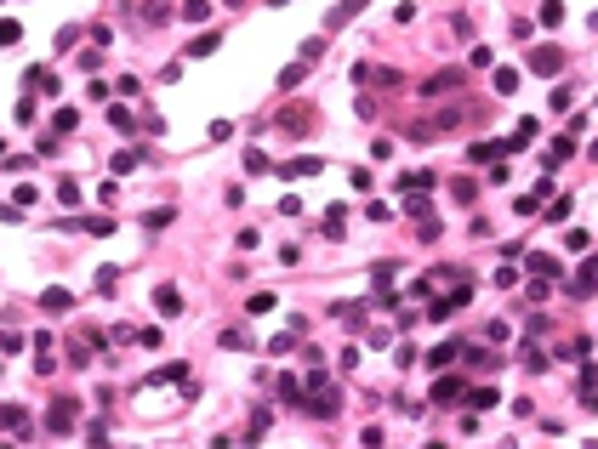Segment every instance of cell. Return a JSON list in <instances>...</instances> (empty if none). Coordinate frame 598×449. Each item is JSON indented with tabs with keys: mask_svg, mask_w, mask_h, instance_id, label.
<instances>
[{
	"mask_svg": "<svg viewBox=\"0 0 598 449\" xmlns=\"http://www.w3.org/2000/svg\"><path fill=\"white\" fill-rule=\"evenodd\" d=\"M74 421H80V398H52V410H46V432L69 438V432H74Z\"/></svg>",
	"mask_w": 598,
	"mask_h": 449,
	"instance_id": "1",
	"label": "cell"
},
{
	"mask_svg": "<svg viewBox=\"0 0 598 449\" xmlns=\"http://www.w3.org/2000/svg\"><path fill=\"white\" fill-rule=\"evenodd\" d=\"M319 171H325L319 154H296V159H279V165H274L279 183H303V176H319Z\"/></svg>",
	"mask_w": 598,
	"mask_h": 449,
	"instance_id": "2",
	"label": "cell"
},
{
	"mask_svg": "<svg viewBox=\"0 0 598 449\" xmlns=\"http://www.w3.org/2000/svg\"><path fill=\"white\" fill-rule=\"evenodd\" d=\"M564 290H570V296H576V301H587V296H592V290H598V256H587V262H581V267H576V273H570V279H564Z\"/></svg>",
	"mask_w": 598,
	"mask_h": 449,
	"instance_id": "3",
	"label": "cell"
},
{
	"mask_svg": "<svg viewBox=\"0 0 598 449\" xmlns=\"http://www.w3.org/2000/svg\"><path fill=\"white\" fill-rule=\"evenodd\" d=\"M40 313H46V319H63V313H74V290L46 285V290H40Z\"/></svg>",
	"mask_w": 598,
	"mask_h": 449,
	"instance_id": "4",
	"label": "cell"
},
{
	"mask_svg": "<svg viewBox=\"0 0 598 449\" xmlns=\"http://www.w3.org/2000/svg\"><path fill=\"white\" fill-rule=\"evenodd\" d=\"M303 410H308L314 421H331L342 404H336V392H331V387H314V392H303Z\"/></svg>",
	"mask_w": 598,
	"mask_h": 449,
	"instance_id": "5",
	"label": "cell"
},
{
	"mask_svg": "<svg viewBox=\"0 0 598 449\" xmlns=\"http://www.w3.org/2000/svg\"><path fill=\"white\" fill-rule=\"evenodd\" d=\"M461 85H467L461 69H439L433 80H422V92H427V97H450V92H461Z\"/></svg>",
	"mask_w": 598,
	"mask_h": 449,
	"instance_id": "6",
	"label": "cell"
},
{
	"mask_svg": "<svg viewBox=\"0 0 598 449\" xmlns=\"http://www.w3.org/2000/svg\"><path fill=\"white\" fill-rule=\"evenodd\" d=\"M564 69V46H536L530 52V74H559Z\"/></svg>",
	"mask_w": 598,
	"mask_h": 449,
	"instance_id": "7",
	"label": "cell"
},
{
	"mask_svg": "<svg viewBox=\"0 0 598 449\" xmlns=\"http://www.w3.org/2000/svg\"><path fill=\"white\" fill-rule=\"evenodd\" d=\"M23 80H29V92H34V97H57V92H63V80H57L46 63H40V69H29Z\"/></svg>",
	"mask_w": 598,
	"mask_h": 449,
	"instance_id": "8",
	"label": "cell"
},
{
	"mask_svg": "<svg viewBox=\"0 0 598 449\" xmlns=\"http://www.w3.org/2000/svg\"><path fill=\"white\" fill-rule=\"evenodd\" d=\"M536 137H541V120L530 114V120H519V131H513V137H501V148H507V154H519V148H530Z\"/></svg>",
	"mask_w": 598,
	"mask_h": 449,
	"instance_id": "9",
	"label": "cell"
},
{
	"mask_svg": "<svg viewBox=\"0 0 598 449\" xmlns=\"http://www.w3.org/2000/svg\"><path fill=\"white\" fill-rule=\"evenodd\" d=\"M279 131H291V137H308V131H314V108L303 103V108H285L279 114Z\"/></svg>",
	"mask_w": 598,
	"mask_h": 449,
	"instance_id": "10",
	"label": "cell"
},
{
	"mask_svg": "<svg viewBox=\"0 0 598 449\" xmlns=\"http://www.w3.org/2000/svg\"><path fill=\"white\" fill-rule=\"evenodd\" d=\"M461 392H467L461 376H433V404H461Z\"/></svg>",
	"mask_w": 598,
	"mask_h": 449,
	"instance_id": "11",
	"label": "cell"
},
{
	"mask_svg": "<svg viewBox=\"0 0 598 449\" xmlns=\"http://www.w3.org/2000/svg\"><path fill=\"white\" fill-rule=\"evenodd\" d=\"M456 358H461V341H439L433 352H427V370L439 376V370H450V364H456Z\"/></svg>",
	"mask_w": 598,
	"mask_h": 449,
	"instance_id": "12",
	"label": "cell"
},
{
	"mask_svg": "<svg viewBox=\"0 0 598 449\" xmlns=\"http://www.w3.org/2000/svg\"><path fill=\"white\" fill-rule=\"evenodd\" d=\"M547 194H552V183H547V176H541V183H536V188H530V194H519V205H513V211H519V216H536V211H541V199H547Z\"/></svg>",
	"mask_w": 598,
	"mask_h": 449,
	"instance_id": "13",
	"label": "cell"
},
{
	"mask_svg": "<svg viewBox=\"0 0 598 449\" xmlns=\"http://www.w3.org/2000/svg\"><path fill=\"white\" fill-rule=\"evenodd\" d=\"M154 307L165 313V319H177V313H183V290H177V285H160V290H154Z\"/></svg>",
	"mask_w": 598,
	"mask_h": 449,
	"instance_id": "14",
	"label": "cell"
},
{
	"mask_svg": "<svg viewBox=\"0 0 598 449\" xmlns=\"http://www.w3.org/2000/svg\"><path fill=\"white\" fill-rule=\"evenodd\" d=\"M109 125H114V131H120V137H125V143H132V137H137V131H143V125H137V120H132V108H120V103H114V108H109Z\"/></svg>",
	"mask_w": 598,
	"mask_h": 449,
	"instance_id": "15",
	"label": "cell"
},
{
	"mask_svg": "<svg viewBox=\"0 0 598 449\" xmlns=\"http://www.w3.org/2000/svg\"><path fill=\"white\" fill-rule=\"evenodd\" d=\"M165 381H188V364H183V358H171V364H160V370L148 376V387H165Z\"/></svg>",
	"mask_w": 598,
	"mask_h": 449,
	"instance_id": "16",
	"label": "cell"
},
{
	"mask_svg": "<svg viewBox=\"0 0 598 449\" xmlns=\"http://www.w3.org/2000/svg\"><path fill=\"white\" fill-rule=\"evenodd\" d=\"M587 352H592V336H570L559 347V358H570V364H587Z\"/></svg>",
	"mask_w": 598,
	"mask_h": 449,
	"instance_id": "17",
	"label": "cell"
},
{
	"mask_svg": "<svg viewBox=\"0 0 598 449\" xmlns=\"http://www.w3.org/2000/svg\"><path fill=\"white\" fill-rule=\"evenodd\" d=\"M348 234V205H331L325 211V239H342Z\"/></svg>",
	"mask_w": 598,
	"mask_h": 449,
	"instance_id": "18",
	"label": "cell"
},
{
	"mask_svg": "<svg viewBox=\"0 0 598 449\" xmlns=\"http://www.w3.org/2000/svg\"><path fill=\"white\" fill-rule=\"evenodd\" d=\"M530 273H536V279L547 285V279H559V262H552L547 250H530Z\"/></svg>",
	"mask_w": 598,
	"mask_h": 449,
	"instance_id": "19",
	"label": "cell"
},
{
	"mask_svg": "<svg viewBox=\"0 0 598 449\" xmlns=\"http://www.w3.org/2000/svg\"><path fill=\"white\" fill-rule=\"evenodd\" d=\"M336 313H342V325H348V330H365V313H370V301H342Z\"/></svg>",
	"mask_w": 598,
	"mask_h": 449,
	"instance_id": "20",
	"label": "cell"
},
{
	"mask_svg": "<svg viewBox=\"0 0 598 449\" xmlns=\"http://www.w3.org/2000/svg\"><path fill=\"white\" fill-rule=\"evenodd\" d=\"M399 188H405V194H422V188H433V171H405V176H399Z\"/></svg>",
	"mask_w": 598,
	"mask_h": 449,
	"instance_id": "21",
	"label": "cell"
},
{
	"mask_svg": "<svg viewBox=\"0 0 598 449\" xmlns=\"http://www.w3.org/2000/svg\"><path fill=\"white\" fill-rule=\"evenodd\" d=\"M467 404H473V410H496L501 392H496V387H473V392H467Z\"/></svg>",
	"mask_w": 598,
	"mask_h": 449,
	"instance_id": "22",
	"label": "cell"
},
{
	"mask_svg": "<svg viewBox=\"0 0 598 449\" xmlns=\"http://www.w3.org/2000/svg\"><path fill=\"white\" fill-rule=\"evenodd\" d=\"M274 392H279L285 404H303V381H296V376H279V381H274Z\"/></svg>",
	"mask_w": 598,
	"mask_h": 449,
	"instance_id": "23",
	"label": "cell"
},
{
	"mask_svg": "<svg viewBox=\"0 0 598 449\" xmlns=\"http://www.w3.org/2000/svg\"><path fill=\"white\" fill-rule=\"evenodd\" d=\"M370 279H376V290H394V279H399V267H394V262H376V267H370Z\"/></svg>",
	"mask_w": 598,
	"mask_h": 449,
	"instance_id": "24",
	"label": "cell"
},
{
	"mask_svg": "<svg viewBox=\"0 0 598 449\" xmlns=\"http://www.w3.org/2000/svg\"><path fill=\"white\" fill-rule=\"evenodd\" d=\"M74 125H80V108H57V114H52V131H57V137H69Z\"/></svg>",
	"mask_w": 598,
	"mask_h": 449,
	"instance_id": "25",
	"label": "cell"
},
{
	"mask_svg": "<svg viewBox=\"0 0 598 449\" xmlns=\"http://www.w3.org/2000/svg\"><path fill=\"white\" fill-rule=\"evenodd\" d=\"M519 92V69H496V97H513Z\"/></svg>",
	"mask_w": 598,
	"mask_h": 449,
	"instance_id": "26",
	"label": "cell"
},
{
	"mask_svg": "<svg viewBox=\"0 0 598 449\" xmlns=\"http://www.w3.org/2000/svg\"><path fill=\"white\" fill-rule=\"evenodd\" d=\"M0 427H29V410L23 404H0Z\"/></svg>",
	"mask_w": 598,
	"mask_h": 449,
	"instance_id": "27",
	"label": "cell"
},
{
	"mask_svg": "<svg viewBox=\"0 0 598 449\" xmlns=\"http://www.w3.org/2000/svg\"><path fill=\"white\" fill-rule=\"evenodd\" d=\"M245 313H251V319H263V313H274V290H256V296L245 301Z\"/></svg>",
	"mask_w": 598,
	"mask_h": 449,
	"instance_id": "28",
	"label": "cell"
},
{
	"mask_svg": "<svg viewBox=\"0 0 598 449\" xmlns=\"http://www.w3.org/2000/svg\"><path fill=\"white\" fill-rule=\"evenodd\" d=\"M245 171H251V176H263V171H274V165H268V154H263V148H256V143L245 148Z\"/></svg>",
	"mask_w": 598,
	"mask_h": 449,
	"instance_id": "29",
	"label": "cell"
},
{
	"mask_svg": "<svg viewBox=\"0 0 598 449\" xmlns=\"http://www.w3.org/2000/svg\"><path fill=\"white\" fill-rule=\"evenodd\" d=\"M570 154H576V137H559V143H552V148H547V165H564Z\"/></svg>",
	"mask_w": 598,
	"mask_h": 449,
	"instance_id": "30",
	"label": "cell"
},
{
	"mask_svg": "<svg viewBox=\"0 0 598 449\" xmlns=\"http://www.w3.org/2000/svg\"><path fill=\"white\" fill-rule=\"evenodd\" d=\"M519 352H524V370H530V376H541V370H547V352H541V347H530V341H524Z\"/></svg>",
	"mask_w": 598,
	"mask_h": 449,
	"instance_id": "31",
	"label": "cell"
},
{
	"mask_svg": "<svg viewBox=\"0 0 598 449\" xmlns=\"http://www.w3.org/2000/svg\"><path fill=\"white\" fill-rule=\"evenodd\" d=\"M501 154H507L501 143H473V148H467V159H479V165H485V159H501Z\"/></svg>",
	"mask_w": 598,
	"mask_h": 449,
	"instance_id": "32",
	"label": "cell"
},
{
	"mask_svg": "<svg viewBox=\"0 0 598 449\" xmlns=\"http://www.w3.org/2000/svg\"><path fill=\"white\" fill-rule=\"evenodd\" d=\"M450 194H456L461 205H473V194H479V183H473V176H456V183H450Z\"/></svg>",
	"mask_w": 598,
	"mask_h": 449,
	"instance_id": "33",
	"label": "cell"
},
{
	"mask_svg": "<svg viewBox=\"0 0 598 449\" xmlns=\"http://www.w3.org/2000/svg\"><path fill=\"white\" fill-rule=\"evenodd\" d=\"M427 319H433V325H445V319H456V307H450L445 296H433V301H427Z\"/></svg>",
	"mask_w": 598,
	"mask_h": 449,
	"instance_id": "34",
	"label": "cell"
},
{
	"mask_svg": "<svg viewBox=\"0 0 598 449\" xmlns=\"http://www.w3.org/2000/svg\"><path fill=\"white\" fill-rule=\"evenodd\" d=\"M57 199H63V205H69V211H74V205H80V183H74V176H63V183H57Z\"/></svg>",
	"mask_w": 598,
	"mask_h": 449,
	"instance_id": "35",
	"label": "cell"
},
{
	"mask_svg": "<svg viewBox=\"0 0 598 449\" xmlns=\"http://www.w3.org/2000/svg\"><path fill=\"white\" fill-rule=\"evenodd\" d=\"M217 52V34H200V40H188V57H211Z\"/></svg>",
	"mask_w": 598,
	"mask_h": 449,
	"instance_id": "36",
	"label": "cell"
},
{
	"mask_svg": "<svg viewBox=\"0 0 598 449\" xmlns=\"http://www.w3.org/2000/svg\"><path fill=\"white\" fill-rule=\"evenodd\" d=\"M40 194H34V183H18V194H12V211H29Z\"/></svg>",
	"mask_w": 598,
	"mask_h": 449,
	"instance_id": "37",
	"label": "cell"
},
{
	"mask_svg": "<svg viewBox=\"0 0 598 449\" xmlns=\"http://www.w3.org/2000/svg\"><path fill=\"white\" fill-rule=\"evenodd\" d=\"M85 234H92V239H109V234H114V216H92V222H85Z\"/></svg>",
	"mask_w": 598,
	"mask_h": 449,
	"instance_id": "38",
	"label": "cell"
},
{
	"mask_svg": "<svg viewBox=\"0 0 598 449\" xmlns=\"http://www.w3.org/2000/svg\"><path fill=\"white\" fill-rule=\"evenodd\" d=\"M303 74H308V69H303V63H291V69H285V74H279V92H296V85H303Z\"/></svg>",
	"mask_w": 598,
	"mask_h": 449,
	"instance_id": "39",
	"label": "cell"
},
{
	"mask_svg": "<svg viewBox=\"0 0 598 449\" xmlns=\"http://www.w3.org/2000/svg\"><path fill=\"white\" fill-rule=\"evenodd\" d=\"M570 205H576V199H570V194H559V199H552V211H547L541 222H564V216H570Z\"/></svg>",
	"mask_w": 598,
	"mask_h": 449,
	"instance_id": "40",
	"label": "cell"
},
{
	"mask_svg": "<svg viewBox=\"0 0 598 449\" xmlns=\"http://www.w3.org/2000/svg\"><path fill=\"white\" fill-rule=\"evenodd\" d=\"M205 137H211V143H228V137H234V125H228V120H211V125H205Z\"/></svg>",
	"mask_w": 598,
	"mask_h": 449,
	"instance_id": "41",
	"label": "cell"
},
{
	"mask_svg": "<svg viewBox=\"0 0 598 449\" xmlns=\"http://www.w3.org/2000/svg\"><path fill=\"white\" fill-rule=\"evenodd\" d=\"M18 34H23V29H18L12 17H0V46H18Z\"/></svg>",
	"mask_w": 598,
	"mask_h": 449,
	"instance_id": "42",
	"label": "cell"
},
{
	"mask_svg": "<svg viewBox=\"0 0 598 449\" xmlns=\"http://www.w3.org/2000/svg\"><path fill=\"white\" fill-rule=\"evenodd\" d=\"M365 216H370V222H388V216H394V205H382V199H370V205H365Z\"/></svg>",
	"mask_w": 598,
	"mask_h": 449,
	"instance_id": "43",
	"label": "cell"
},
{
	"mask_svg": "<svg viewBox=\"0 0 598 449\" xmlns=\"http://www.w3.org/2000/svg\"><path fill=\"white\" fill-rule=\"evenodd\" d=\"M239 250H256V245H263V234H256V228H239V239H234Z\"/></svg>",
	"mask_w": 598,
	"mask_h": 449,
	"instance_id": "44",
	"label": "cell"
},
{
	"mask_svg": "<svg viewBox=\"0 0 598 449\" xmlns=\"http://www.w3.org/2000/svg\"><path fill=\"white\" fill-rule=\"evenodd\" d=\"M359 443H365V449H382V427H365V432H359Z\"/></svg>",
	"mask_w": 598,
	"mask_h": 449,
	"instance_id": "45",
	"label": "cell"
},
{
	"mask_svg": "<svg viewBox=\"0 0 598 449\" xmlns=\"http://www.w3.org/2000/svg\"><path fill=\"white\" fill-rule=\"evenodd\" d=\"M427 449H445V443H427Z\"/></svg>",
	"mask_w": 598,
	"mask_h": 449,
	"instance_id": "46",
	"label": "cell"
},
{
	"mask_svg": "<svg viewBox=\"0 0 598 449\" xmlns=\"http://www.w3.org/2000/svg\"><path fill=\"white\" fill-rule=\"evenodd\" d=\"M587 449H598V443H587Z\"/></svg>",
	"mask_w": 598,
	"mask_h": 449,
	"instance_id": "47",
	"label": "cell"
}]
</instances>
